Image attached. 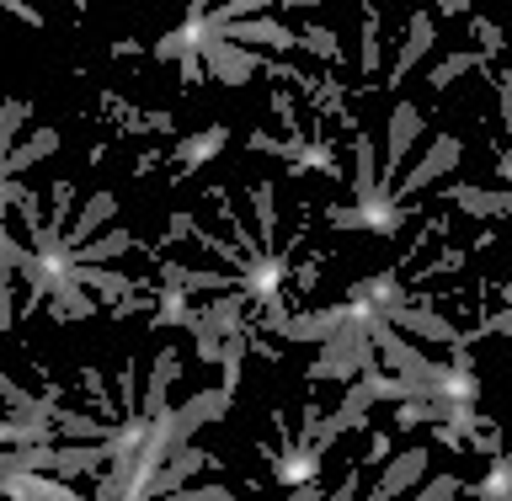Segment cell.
<instances>
[{"mask_svg": "<svg viewBox=\"0 0 512 501\" xmlns=\"http://www.w3.org/2000/svg\"><path fill=\"white\" fill-rule=\"evenodd\" d=\"M246 144H251L256 155H278V150H283V139H272V134H262V128H256V134H251Z\"/></svg>", "mask_w": 512, "mask_h": 501, "instance_id": "obj_41", "label": "cell"}, {"mask_svg": "<svg viewBox=\"0 0 512 501\" xmlns=\"http://www.w3.org/2000/svg\"><path fill=\"white\" fill-rule=\"evenodd\" d=\"M358 480H363V470H347V480L331 491V501H352V491H358Z\"/></svg>", "mask_w": 512, "mask_h": 501, "instance_id": "obj_46", "label": "cell"}, {"mask_svg": "<svg viewBox=\"0 0 512 501\" xmlns=\"http://www.w3.org/2000/svg\"><path fill=\"white\" fill-rule=\"evenodd\" d=\"M470 32L480 38V54H486V59H496V54H502V48H507V32L496 27L491 16H475V22H470Z\"/></svg>", "mask_w": 512, "mask_h": 501, "instance_id": "obj_33", "label": "cell"}, {"mask_svg": "<svg viewBox=\"0 0 512 501\" xmlns=\"http://www.w3.org/2000/svg\"><path fill=\"white\" fill-rule=\"evenodd\" d=\"M464 11H470L464 0H443V6H438V16H464Z\"/></svg>", "mask_w": 512, "mask_h": 501, "instance_id": "obj_50", "label": "cell"}, {"mask_svg": "<svg viewBox=\"0 0 512 501\" xmlns=\"http://www.w3.org/2000/svg\"><path fill=\"white\" fill-rule=\"evenodd\" d=\"M432 38H438V27H432V16L427 11H416L411 16V27H406V43H400V54H395V64H390V86H400L416 64L427 59V48H432Z\"/></svg>", "mask_w": 512, "mask_h": 501, "instance_id": "obj_12", "label": "cell"}, {"mask_svg": "<svg viewBox=\"0 0 512 501\" xmlns=\"http://www.w3.org/2000/svg\"><path fill=\"white\" fill-rule=\"evenodd\" d=\"M459 155H464V144H459L454 134H438V139H432V150H427V155L416 160V166H411L406 176H400L395 187H390V198L400 203V198H411V192L432 187V182H438V176H448V171L459 166Z\"/></svg>", "mask_w": 512, "mask_h": 501, "instance_id": "obj_3", "label": "cell"}, {"mask_svg": "<svg viewBox=\"0 0 512 501\" xmlns=\"http://www.w3.org/2000/svg\"><path fill=\"white\" fill-rule=\"evenodd\" d=\"M59 150V128H32L11 155H0V182H22V171H32L38 160H48Z\"/></svg>", "mask_w": 512, "mask_h": 501, "instance_id": "obj_10", "label": "cell"}, {"mask_svg": "<svg viewBox=\"0 0 512 501\" xmlns=\"http://www.w3.org/2000/svg\"><path fill=\"white\" fill-rule=\"evenodd\" d=\"M352 326V304H331V310H310V315H294L283 331V342H310V347H326L336 331Z\"/></svg>", "mask_w": 512, "mask_h": 501, "instance_id": "obj_6", "label": "cell"}, {"mask_svg": "<svg viewBox=\"0 0 512 501\" xmlns=\"http://www.w3.org/2000/svg\"><path fill=\"white\" fill-rule=\"evenodd\" d=\"M432 443H443V448H464V438L448 422H432Z\"/></svg>", "mask_w": 512, "mask_h": 501, "instance_id": "obj_42", "label": "cell"}, {"mask_svg": "<svg viewBox=\"0 0 512 501\" xmlns=\"http://www.w3.org/2000/svg\"><path fill=\"white\" fill-rule=\"evenodd\" d=\"M208 464H214V459H208L203 448H182V454H176V459L166 464V470L155 475V486H150V496H171V491H182V486H192V475H198V470H208Z\"/></svg>", "mask_w": 512, "mask_h": 501, "instance_id": "obj_18", "label": "cell"}, {"mask_svg": "<svg viewBox=\"0 0 512 501\" xmlns=\"http://www.w3.org/2000/svg\"><path fill=\"white\" fill-rule=\"evenodd\" d=\"M48 198H54V203H48V224H54V230H64V219H70V208H75V182H70V176H59Z\"/></svg>", "mask_w": 512, "mask_h": 501, "instance_id": "obj_32", "label": "cell"}, {"mask_svg": "<svg viewBox=\"0 0 512 501\" xmlns=\"http://www.w3.org/2000/svg\"><path fill=\"white\" fill-rule=\"evenodd\" d=\"M54 438H59V427L43 422V416L11 411L6 422H0V443H6V448H38V443H54Z\"/></svg>", "mask_w": 512, "mask_h": 501, "instance_id": "obj_17", "label": "cell"}, {"mask_svg": "<svg viewBox=\"0 0 512 501\" xmlns=\"http://www.w3.org/2000/svg\"><path fill=\"white\" fill-rule=\"evenodd\" d=\"M272 112H278V123L288 128V139H294V134H299V107H294V96L278 91V96H272Z\"/></svg>", "mask_w": 512, "mask_h": 501, "instance_id": "obj_38", "label": "cell"}, {"mask_svg": "<svg viewBox=\"0 0 512 501\" xmlns=\"http://www.w3.org/2000/svg\"><path fill=\"white\" fill-rule=\"evenodd\" d=\"M283 160H288V171L294 176H304V171H320V176H331V182H342V160L331 155V144H320V139H283V150H278Z\"/></svg>", "mask_w": 512, "mask_h": 501, "instance_id": "obj_8", "label": "cell"}, {"mask_svg": "<svg viewBox=\"0 0 512 501\" xmlns=\"http://www.w3.org/2000/svg\"><path fill=\"white\" fill-rule=\"evenodd\" d=\"M272 182H251V214H256V230H262V246L278 251L272 240H278V203H272Z\"/></svg>", "mask_w": 512, "mask_h": 501, "instance_id": "obj_24", "label": "cell"}, {"mask_svg": "<svg viewBox=\"0 0 512 501\" xmlns=\"http://www.w3.org/2000/svg\"><path fill=\"white\" fill-rule=\"evenodd\" d=\"M299 48H310V54H320V59H342V43H336V32L331 27H304L299 32Z\"/></svg>", "mask_w": 512, "mask_h": 501, "instance_id": "obj_31", "label": "cell"}, {"mask_svg": "<svg viewBox=\"0 0 512 501\" xmlns=\"http://www.w3.org/2000/svg\"><path fill=\"white\" fill-rule=\"evenodd\" d=\"M342 432H352V422H347L342 411H331L326 422H320V432H315V443H310V448H320V454H326V448H331L336 438H342Z\"/></svg>", "mask_w": 512, "mask_h": 501, "instance_id": "obj_36", "label": "cell"}, {"mask_svg": "<svg viewBox=\"0 0 512 501\" xmlns=\"http://www.w3.org/2000/svg\"><path fill=\"white\" fill-rule=\"evenodd\" d=\"M288 320H294V315H288V304L278 299V304H262V310H256V326H251V331H262V336H283V331H288Z\"/></svg>", "mask_w": 512, "mask_h": 501, "instance_id": "obj_35", "label": "cell"}, {"mask_svg": "<svg viewBox=\"0 0 512 501\" xmlns=\"http://www.w3.org/2000/svg\"><path fill=\"white\" fill-rule=\"evenodd\" d=\"M166 235L171 240H192V235H198V219H192V214H171L166 219Z\"/></svg>", "mask_w": 512, "mask_h": 501, "instance_id": "obj_39", "label": "cell"}, {"mask_svg": "<svg viewBox=\"0 0 512 501\" xmlns=\"http://www.w3.org/2000/svg\"><path fill=\"white\" fill-rule=\"evenodd\" d=\"M368 406H374V390H368L363 379H352V384H347V395H342V406H336V411H342L347 422H352V432H368Z\"/></svg>", "mask_w": 512, "mask_h": 501, "instance_id": "obj_28", "label": "cell"}, {"mask_svg": "<svg viewBox=\"0 0 512 501\" xmlns=\"http://www.w3.org/2000/svg\"><path fill=\"white\" fill-rule=\"evenodd\" d=\"M0 486H6L11 501H86L70 480H59V475H6Z\"/></svg>", "mask_w": 512, "mask_h": 501, "instance_id": "obj_13", "label": "cell"}, {"mask_svg": "<svg viewBox=\"0 0 512 501\" xmlns=\"http://www.w3.org/2000/svg\"><path fill=\"white\" fill-rule=\"evenodd\" d=\"M454 496H464V480H459V475H432L411 501H454Z\"/></svg>", "mask_w": 512, "mask_h": 501, "instance_id": "obj_34", "label": "cell"}, {"mask_svg": "<svg viewBox=\"0 0 512 501\" xmlns=\"http://www.w3.org/2000/svg\"><path fill=\"white\" fill-rule=\"evenodd\" d=\"M182 374V358H176V347H160L155 352V368H150V384H144V406L139 416H150V422H160L171 406H166V390H171V379Z\"/></svg>", "mask_w": 512, "mask_h": 501, "instance_id": "obj_14", "label": "cell"}, {"mask_svg": "<svg viewBox=\"0 0 512 501\" xmlns=\"http://www.w3.org/2000/svg\"><path fill=\"white\" fill-rule=\"evenodd\" d=\"M134 310H150V299H144V294H128L123 304H112V315H118V320H123V315H134Z\"/></svg>", "mask_w": 512, "mask_h": 501, "instance_id": "obj_45", "label": "cell"}, {"mask_svg": "<svg viewBox=\"0 0 512 501\" xmlns=\"http://www.w3.org/2000/svg\"><path fill=\"white\" fill-rule=\"evenodd\" d=\"M224 144H230V128L214 123V128H203V134H192L176 144V160H171V176H192V171H203L208 160H214Z\"/></svg>", "mask_w": 512, "mask_h": 501, "instance_id": "obj_11", "label": "cell"}, {"mask_svg": "<svg viewBox=\"0 0 512 501\" xmlns=\"http://www.w3.org/2000/svg\"><path fill=\"white\" fill-rule=\"evenodd\" d=\"M155 166H160V155H155V150H150V155H139V160H134V171H139V176H150Z\"/></svg>", "mask_w": 512, "mask_h": 501, "instance_id": "obj_47", "label": "cell"}, {"mask_svg": "<svg viewBox=\"0 0 512 501\" xmlns=\"http://www.w3.org/2000/svg\"><path fill=\"white\" fill-rule=\"evenodd\" d=\"M118 390H123V400H128V416H134V358H128V368L118 374Z\"/></svg>", "mask_w": 512, "mask_h": 501, "instance_id": "obj_44", "label": "cell"}, {"mask_svg": "<svg viewBox=\"0 0 512 501\" xmlns=\"http://www.w3.org/2000/svg\"><path fill=\"white\" fill-rule=\"evenodd\" d=\"M118 214V198H112V192H91L86 203H80V219H75V230H70V240H64V246H70V256L86 246L91 240V230H102V224Z\"/></svg>", "mask_w": 512, "mask_h": 501, "instance_id": "obj_19", "label": "cell"}, {"mask_svg": "<svg viewBox=\"0 0 512 501\" xmlns=\"http://www.w3.org/2000/svg\"><path fill=\"white\" fill-rule=\"evenodd\" d=\"M198 59H203V70L214 75V80H224V86H246V80H251L256 70H262V59H256L251 48H235L230 38L208 43Z\"/></svg>", "mask_w": 512, "mask_h": 501, "instance_id": "obj_4", "label": "cell"}, {"mask_svg": "<svg viewBox=\"0 0 512 501\" xmlns=\"http://www.w3.org/2000/svg\"><path fill=\"white\" fill-rule=\"evenodd\" d=\"M278 438H283V448H278V454H272V464H267L272 480H283L288 491L320 480V464H326V454H320V448H310V443H299L294 432H288L283 416H278Z\"/></svg>", "mask_w": 512, "mask_h": 501, "instance_id": "obj_1", "label": "cell"}, {"mask_svg": "<svg viewBox=\"0 0 512 501\" xmlns=\"http://www.w3.org/2000/svg\"><path fill=\"white\" fill-rule=\"evenodd\" d=\"M6 11H11V16H22V22H32V27H38V11H27V6H22V0H11V6H6Z\"/></svg>", "mask_w": 512, "mask_h": 501, "instance_id": "obj_49", "label": "cell"}, {"mask_svg": "<svg viewBox=\"0 0 512 501\" xmlns=\"http://www.w3.org/2000/svg\"><path fill=\"white\" fill-rule=\"evenodd\" d=\"M182 80H187V86L208 80V70H203V59H198V54H187V59H182Z\"/></svg>", "mask_w": 512, "mask_h": 501, "instance_id": "obj_43", "label": "cell"}, {"mask_svg": "<svg viewBox=\"0 0 512 501\" xmlns=\"http://www.w3.org/2000/svg\"><path fill=\"white\" fill-rule=\"evenodd\" d=\"M155 326H192V310H187V288H155Z\"/></svg>", "mask_w": 512, "mask_h": 501, "instance_id": "obj_26", "label": "cell"}, {"mask_svg": "<svg viewBox=\"0 0 512 501\" xmlns=\"http://www.w3.org/2000/svg\"><path fill=\"white\" fill-rule=\"evenodd\" d=\"M496 102H502V134H507V150H512V70L496 75Z\"/></svg>", "mask_w": 512, "mask_h": 501, "instance_id": "obj_37", "label": "cell"}, {"mask_svg": "<svg viewBox=\"0 0 512 501\" xmlns=\"http://www.w3.org/2000/svg\"><path fill=\"white\" fill-rule=\"evenodd\" d=\"M86 390H91L96 406H102V416H112V400L102 395V374H96V368H86Z\"/></svg>", "mask_w": 512, "mask_h": 501, "instance_id": "obj_40", "label": "cell"}, {"mask_svg": "<svg viewBox=\"0 0 512 501\" xmlns=\"http://www.w3.org/2000/svg\"><path fill=\"white\" fill-rule=\"evenodd\" d=\"M384 320H390V326H406V331H416L422 336V342H443V347H454L459 342V326L448 315H438V310H427V304H395V310H384Z\"/></svg>", "mask_w": 512, "mask_h": 501, "instance_id": "obj_5", "label": "cell"}, {"mask_svg": "<svg viewBox=\"0 0 512 501\" xmlns=\"http://www.w3.org/2000/svg\"><path fill=\"white\" fill-rule=\"evenodd\" d=\"M443 198L459 203V214H470V219H507V214H512V187H502V192H486V187H448Z\"/></svg>", "mask_w": 512, "mask_h": 501, "instance_id": "obj_15", "label": "cell"}, {"mask_svg": "<svg viewBox=\"0 0 512 501\" xmlns=\"http://www.w3.org/2000/svg\"><path fill=\"white\" fill-rule=\"evenodd\" d=\"M91 310H96V294H86L80 283L59 288V294L48 299V315H54V320H75V315H91Z\"/></svg>", "mask_w": 512, "mask_h": 501, "instance_id": "obj_27", "label": "cell"}, {"mask_svg": "<svg viewBox=\"0 0 512 501\" xmlns=\"http://www.w3.org/2000/svg\"><path fill=\"white\" fill-rule=\"evenodd\" d=\"M363 75H379V11L363 6Z\"/></svg>", "mask_w": 512, "mask_h": 501, "instance_id": "obj_30", "label": "cell"}, {"mask_svg": "<svg viewBox=\"0 0 512 501\" xmlns=\"http://www.w3.org/2000/svg\"><path fill=\"white\" fill-rule=\"evenodd\" d=\"M470 70H475V75H486V70H491V59L480 54V48H464V54H448L443 64H432V75H427V80H432V91H448L459 75H470Z\"/></svg>", "mask_w": 512, "mask_h": 501, "instance_id": "obj_22", "label": "cell"}, {"mask_svg": "<svg viewBox=\"0 0 512 501\" xmlns=\"http://www.w3.org/2000/svg\"><path fill=\"white\" fill-rule=\"evenodd\" d=\"M416 134H422V112H416V102H395V112H390V144H384V160H379V198H390V182L400 176V160L411 155Z\"/></svg>", "mask_w": 512, "mask_h": 501, "instance_id": "obj_2", "label": "cell"}, {"mask_svg": "<svg viewBox=\"0 0 512 501\" xmlns=\"http://www.w3.org/2000/svg\"><path fill=\"white\" fill-rule=\"evenodd\" d=\"M496 166H502V182L512 187V150H496Z\"/></svg>", "mask_w": 512, "mask_h": 501, "instance_id": "obj_48", "label": "cell"}, {"mask_svg": "<svg viewBox=\"0 0 512 501\" xmlns=\"http://www.w3.org/2000/svg\"><path fill=\"white\" fill-rule=\"evenodd\" d=\"M224 38H230L235 48L262 43V48H278V54L299 48V32H294V27H283L278 16H251V22H230V27H224Z\"/></svg>", "mask_w": 512, "mask_h": 501, "instance_id": "obj_9", "label": "cell"}, {"mask_svg": "<svg viewBox=\"0 0 512 501\" xmlns=\"http://www.w3.org/2000/svg\"><path fill=\"white\" fill-rule=\"evenodd\" d=\"M427 464H432L427 448H406V454H400V459L390 464V470H384V475L374 480V491H368V501H400V496H406V491L416 486V480L427 475Z\"/></svg>", "mask_w": 512, "mask_h": 501, "instance_id": "obj_7", "label": "cell"}, {"mask_svg": "<svg viewBox=\"0 0 512 501\" xmlns=\"http://www.w3.org/2000/svg\"><path fill=\"white\" fill-rule=\"evenodd\" d=\"M139 240L128 235V230H107L102 240H91V246H80L75 251V267H102V262H118V256H128Z\"/></svg>", "mask_w": 512, "mask_h": 501, "instance_id": "obj_23", "label": "cell"}, {"mask_svg": "<svg viewBox=\"0 0 512 501\" xmlns=\"http://www.w3.org/2000/svg\"><path fill=\"white\" fill-rule=\"evenodd\" d=\"M102 464H112V448L107 443H70L59 448V480H75V475H96Z\"/></svg>", "mask_w": 512, "mask_h": 501, "instance_id": "obj_20", "label": "cell"}, {"mask_svg": "<svg viewBox=\"0 0 512 501\" xmlns=\"http://www.w3.org/2000/svg\"><path fill=\"white\" fill-rule=\"evenodd\" d=\"M54 427H59V438H70V443H112V422H96V416H80V411H54Z\"/></svg>", "mask_w": 512, "mask_h": 501, "instance_id": "obj_21", "label": "cell"}, {"mask_svg": "<svg viewBox=\"0 0 512 501\" xmlns=\"http://www.w3.org/2000/svg\"><path fill=\"white\" fill-rule=\"evenodd\" d=\"M27 118H32V102H6L0 107V155L16 150V134L27 128Z\"/></svg>", "mask_w": 512, "mask_h": 501, "instance_id": "obj_29", "label": "cell"}, {"mask_svg": "<svg viewBox=\"0 0 512 501\" xmlns=\"http://www.w3.org/2000/svg\"><path fill=\"white\" fill-rule=\"evenodd\" d=\"M246 352H251V331H240V336H230L224 342V358H219V390L235 400V390H240V363H246Z\"/></svg>", "mask_w": 512, "mask_h": 501, "instance_id": "obj_25", "label": "cell"}, {"mask_svg": "<svg viewBox=\"0 0 512 501\" xmlns=\"http://www.w3.org/2000/svg\"><path fill=\"white\" fill-rule=\"evenodd\" d=\"M54 470H59V443L6 448V459H0V480H6V475H54Z\"/></svg>", "mask_w": 512, "mask_h": 501, "instance_id": "obj_16", "label": "cell"}]
</instances>
